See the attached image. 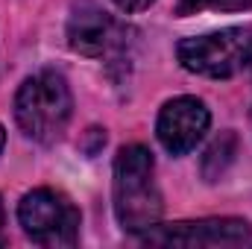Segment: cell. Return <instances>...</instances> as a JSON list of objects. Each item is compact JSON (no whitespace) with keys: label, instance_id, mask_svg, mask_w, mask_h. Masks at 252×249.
I'll use <instances>...</instances> for the list:
<instances>
[{"label":"cell","instance_id":"2","mask_svg":"<svg viewBox=\"0 0 252 249\" xmlns=\"http://www.w3.org/2000/svg\"><path fill=\"white\" fill-rule=\"evenodd\" d=\"M73 115V97L62 73L41 70L15 94V121L21 132L38 144H56Z\"/></svg>","mask_w":252,"mask_h":249},{"label":"cell","instance_id":"13","mask_svg":"<svg viewBox=\"0 0 252 249\" xmlns=\"http://www.w3.org/2000/svg\"><path fill=\"white\" fill-rule=\"evenodd\" d=\"M250 121H252V115H250Z\"/></svg>","mask_w":252,"mask_h":249},{"label":"cell","instance_id":"12","mask_svg":"<svg viewBox=\"0 0 252 249\" xmlns=\"http://www.w3.org/2000/svg\"><path fill=\"white\" fill-rule=\"evenodd\" d=\"M0 232H3V202H0Z\"/></svg>","mask_w":252,"mask_h":249},{"label":"cell","instance_id":"11","mask_svg":"<svg viewBox=\"0 0 252 249\" xmlns=\"http://www.w3.org/2000/svg\"><path fill=\"white\" fill-rule=\"evenodd\" d=\"M3 147H6V129L0 126V153H3Z\"/></svg>","mask_w":252,"mask_h":249},{"label":"cell","instance_id":"4","mask_svg":"<svg viewBox=\"0 0 252 249\" xmlns=\"http://www.w3.org/2000/svg\"><path fill=\"white\" fill-rule=\"evenodd\" d=\"M18 220L38 247H73L79 241V211L53 187L30 190L18 205Z\"/></svg>","mask_w":252,"mask_h":249},{"label":"cell","instance_id":"8","mask_svg":"<svg viewBox=\"0 0 252 249\" xmlns=\"http://www.w3.org/2000/svg\"><path fill=\"white\" fill-rule=\"evenodd\" d=\"M235 153H238V135L235 132H220L202 153V176L208 182H217L226 173V167L232 164Z\"/></svg>","mask_w":252,"mask_h":249},{"label":"cell","instance_id":"3","mask_svg":"<svg viewBox=\"0 0 252 249\" xmlns=\"http://www.w3.org/2000/svg\"><path fill=\"white\" fill-rule=\"evenodd\" d=\"M176 56L185 70L208 79H229L252 64V30L229 27L220 32L185 38L176 47Z\"/></svg>","mask_w":252,"mask_h":249},{"label":"cell","instance_id":"6","mask_svg":"<svg viewBox=\"0 0 252 249\" xmlns=\"http://www.w3.org/2000/svg\"><path fill=\"white\" fill-rule=\"evenodd\" d=\"M208 124H211V115L202 100L176 97L164 103L158 124H156V135L170 156H185L202 141V135L208 132Z\"/></svg>","mask_w":252,"mask_h":249},{"label":"cell","instance_id":"9","mask_svg":"<svg viewBox=\"0 0 252 249\" xmlns=\"http://www.w3.org/2000/svg\"><path fill=\"white\" fill-rule=\"evenodd\" d=\"M252 0H179L176 3V15H196V12H205V9H214V12H238V9H250Z\"/></svg>","mask_w":252,"mask_h":249},{"label":"cell","instance_id":"10","mask_svg":"<svg viewBox=\"0 0 252 249\" xmlns=\"http://www.w3.org/2000/svg\"><path fill=\"white\" fill-rule=\"evenodd\" d=\"M150 3H156V0H115V6L124 9V12H141V9H147Z\"/></svg>","mask_w":252,"mask_h":249},{"label":"cell","instance_id":"7","mask_svg":"<svg viewBox=\"0 0 252 249\" xmlns=\"http://www.w3.org/2000/svg\"><path fill=\"white\" fill-rule=\"evenodd\" d=\"M121 27L115 24V18L100 9L94 0H76L73 12L67 18V44L82 53V56H106L112 50H118L121 41Z\"/></svg>","mask_w":252,"mask_h":249},{"label":"cell","instance_id":"1","mask_svg":"<svg viewBox=\"0 0 252 249\" xmlns=\"http://www.w3.org/2000/svg\"><path fill=\"white\" fill-rule=\"evenodd\" d=\"M153 167V153L141 144L124 147L115 158V217L126 232L156 226L164 211Z\"/></svg>","mask_w":252,"mask_h":249},{"label":"cell","instance_id":"5","mask_svg":"<svg viewBox=\"0 0 252 249\" xmlns=\"http://www.w3.org/2000/svg\"><path fill=\"white\" fill-rule=\"evenodd\" d=\"M252 238L247 220L238 217H208V220H185L173 226H150L138 238L150 247H241Z\"/></svg>","mask_w":252,"mask_h":249}]
</instances>
